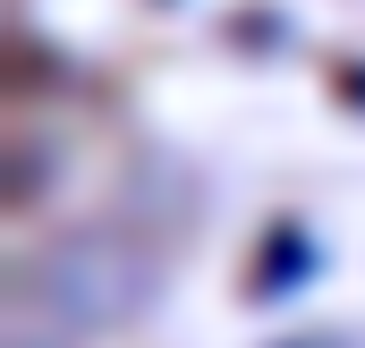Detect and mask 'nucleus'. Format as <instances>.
Returning <instances> with one entry per match:
<instances>
[{"label": "nucleus", "instance_id": "obj_1", "mask_svg": "<svg viewBox=\"0 0 365 348\" xmlns=\"http://www.w3.org/2000/svg\"><path fill=\"white\" fill-rule=\"evenodd\" d=\"M17 289L60 332H110V323H128L153 297V255L136 238H119V230H68L43 255H26V280Z\"/></svg>", "mask_w": 365, "mask_h": 348}]
</instances>
